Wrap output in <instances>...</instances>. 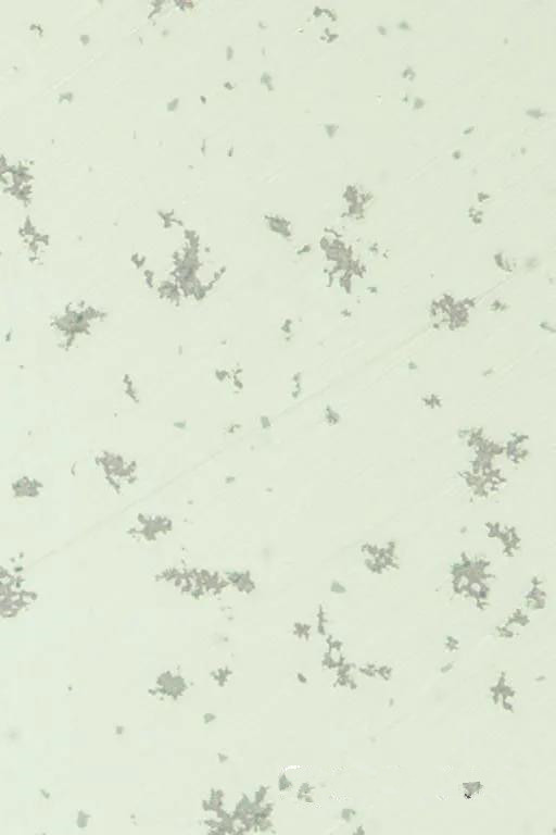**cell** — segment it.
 <instances>
[{
	"label": "cell",
	"mask_w": 556,
	"mask_h": 835,
	"mask_svg": "<svg viewBox=\"0 0 556 835\" xmlns=\"http://www.w3.org/2000/svg\"><path fill=\"white\" fill-rule=\"evenodd\" d=\"M101 315L97 308L88 303L72 301L51 315L49 327L59 347L71 350L90 334L94 321Z\"/></svg>",
	"instance_id": "cell-1"
}]
</instances>
